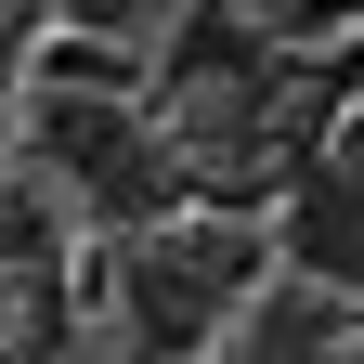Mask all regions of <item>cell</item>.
<instances>
[{"mask_svg":"<svg viewBox=\"0 0 364 364\" xmlns=\"http://www.w3.org/2000/svg\"><path fill=\"white\" fill-rule=\"evenodd\" d=\"M235 273H247V247L235 235H196V247H144V326L156 338H196L208 326V312H221V287H235Z\"/></svg>","mask_w":364,"mask_h":364,"instance_id":"cell-1","label":"cell"},{"mask_svg":"<svg viewBox=\"0 0 364 364\" xmlns=\"http://www.w3.org/2000/svg\"><path fill=\"white\" fill-rule=\"evenodd\" d=\"M287 247L326 273V287H364V182L312 169V182H299V208H287Z\"/></svg>","mask_w":364,"mask_h":364,"instance_id":"cell-2","label":"cell"},{"mask_svg":"<svg viewBox=\"0 0 364 364\" xmlns=\"http://www.w3.org/2000/svg\"><path fill=\"white\" fill-rule=\"evenodd\" d=\"M0 14H26V0H0Z\"/></svg>","mask_w":364,"mask_h":364,"instance_id":"cell-4","label":"cell"},{"mask_svg":"<svg viewBox=\"0 0 364 364\" xmlns=\"http://www.w3.org/2000/svg\"><path fill=\"white\" fill-rule=\"evenodd\" d=\"M65 169H91L117 208H144V156H130V130H117V105H53V130H39Z\"/></svg>","mask_w":364,"mask_h":364,"instance_id":"cell-3","label":"cell"}]
</instances>
